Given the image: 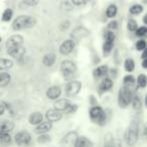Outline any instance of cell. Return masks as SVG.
Here are the masks:
<instances>
[{
    "instance_id": "cell-1",
    "label": "cell",
    "mask_w": 147,
    "mask_h": 147,
    "mask_svg": "<svg viewBox=\"0 0 147 147\" xmlns=\"http://www.w3.org/2000/svg\"><path fill=\"white\" fill-rule=\"evenodd\" d=\"M36 24V19L28 15H19L14 19L12 23L13 30H21L25 28H32Z\"/></svg>"
},
{
    "instance_id": "cell-2",
    "label": "cell",
    "mask_w": 147,
    "mask_h": 147,
    "mask_svg": "<svg viewBox=\"0 0 147 147\" xmlns=\"http://www.w3.org/2000/svg\"><path fill=\"white\" fill-rule=\"evenodd\" d=\"M132 100L133 96L130 89L125 86L120 88L118 93V105L120 108H126L130 103H132Z\"/></svg>"
},
{
    "instance_id": "cell-3",
    "label": "cell",
    "mask_w": 147,
    "mask_h": 147,
    "mask_svg": "<svg viewBox=\"0 0 147 147\" xmlns=\"http://www.w3.org/2000/svg\"><path fill=\"white\" fill-rule=\"evenodd\" d=\"M61 71L65 80H71L77 71L76 65L71 61H63L61 63Z\"/></svg>"
},
{
    "instance_id": "cell-4",
    "label": "cell",
    "mask_w": 147,
    "mask_h": 147,
    "mask_svg": "<svg viewBox=\"0 0 147 147\" xmlns=\"http://www.w3.org/2000/svg\"><path fill=\"white\" fill-rule=\"evenodd\" d=\"M138 140V125L132 122L125 133V141L128 145H134Z\"/></svg>"
},
{
    "instance_id": "cell-5",
    "label": "cell",
    "mask_w": 147,
    "mask_h": 147,
    "mask_svg": "<svg viewBox=\"0 0 147 147\" xmlns=\"http://www.w3.org/2000/svg\"><path fill=\"white\" fill-rule=\"evenodd\" d=\"M114 40H115V34L113 31H108L105 35V42L103 45V51H104V55H108L110 51H112L113 47H114Z\"/></svg>"
},
{
    "instance_id": "cell-6",
    "label": "cell",
    "mask_w": 147,
    "mask_h": 147,
    "mask_svg": "<svg viewBox=\"0 0 147 147\" xmlns=\"http://www.w3.org/2000/svg\"><path fill=\"white\" fill-rule=\"evenodd\" d=\"M82 89V83L79 81H71L67 84L65 87V93L69 96H76Z\"/></svg>"
},
{
    "instance_id": "cell-7",
    "label": "cell",
    "mask_w": 147,
    "mask_h": 147,
    "mask_svg": "<svg viewBox=\"0 0 147 147\" xmlns=\"http://www.w3.org/2000/svg\"><path fill=\"white\" fill-rule=\"evenodd\" d=\"M14 138H15V143L17 145H20V146L29 144L31 141L30 134L28 132H26V131H21V132L16 133Z\"/></svg>"
},
{
    "instance_id": "cell-8",
    "label": "cell",
    "mask_w": 147,
    "mask_h": 147,
    "mask_svg": "<svg viewBox=\"0 0 147 147\" xmlns=\"http://www.w3.org/2000/svg\"><path fill=\"white\" fill-rule=\"evenodd\" d=\"M23 43V37L19 34H14L10 36L6 41V49H11L14 47H20Z\"/></svg>"
},
{
    "instance_id": "cell-9",
    "label": "cell",
    "mask_w": 147,
    "mask_h": 147,
    "mask_svg": "<svg viewBox=\"0 0 147 147\" xmlns=\"http://www.w3.org/2000/svg\"><path fill=\"white\" fill-rule=\"evenodd\" d=\"M74 49H75V41L73 39H67L59 45V53L61 55H67L71 53Z\"/></svg>"
},
{
    "instance_id": "cell-10",
    "label": "cell",
    "mask_w": 147,
    "mask_h": 147,
    "mask_svg": "<svg viewBox=\"0 0 147 147\" xmlns=\"http://www.w3.org/2000/svg\"><path fill=\"white\" fill-rule=\"evenodd\" d=\"M45 117H47V120L51 121V122H57V121L61 120L63 115H61V111L55 108V109H51V110L47 111Z\"/></svg>"
},
{
    "instance_id": "cell-11",
    "label": "cell",
    "mask_w": 147,
    "mask_h": 147,
    "mask_svg": "<svg viewBox=\"0 0 147 147\" xmlns=\"http://www.w3.org/2000/svg\"><path fill=\"white\" fill-rule=\"evenodd\" d=\"M25 53V47L20 45V47H14V49H7V53L9 55H11L12 57L14 59H21L22 57H24Z\"/></svg>"
},
{
    "instance_id": "cell-12",
    "label": "cell",
    "mask_w": 147,
    "mask_h": 147,
    "mask_svg": "<svg viewBox=\"0 0 147 147\" xmlns=\"http://www.w3.org/2000/svg\"><path fill=\"white\" fill-rule=\"evenodd\" d=\"M61 95V89L57 86H53L47 89V97L51 100H57Z\"/></svg>"
},
{
    "instance_id": "cell-13",
    "label": "cell",
    "mask_w": 147,
    "mask_h": 147,
    "mask_svg": "<svg viewBox=\"0 0 147 147\" xmlns=\"http://www.w3.org/2000/svg\"><path fill=\"white\" fill-rule=\"evenodd\" d=\"M103 114H104V110L99 106L93 107V108L90 110V117L93 121H95V122H98L99 119L103 116Z\"/></svg>"
},
{
    "instance_id": "cell-14",
    "label": "cell",
    "mask_w": 147,
    "mask_h": 147,
    "mask_svg": "<svg viewBox=\"0 0 147 147\" xmlns=\"http://www.w3.org/2000/svg\"><path fill=\"white\" fill-rule=\"evenodd\" d=\"M71 105V104L69 100H65V99H59V100L55 101V104H53V107H55V109H57V110L61 111V112H63V111H65V112Z\"/></svg>"
},
{
    "instance_id": "cell-15",
    "label": "cell",
    "mask_w": 147,
    "mask_h": 147,
    "mask_svg": "<svg viewBox=\"0 0 147 147\" xmlns=\"http://www.w3.org/2000/svg\"><path fill=\"white\" fill-rule=\"evenodd\" d=\"M51 127H53V125H51V121L45 122V123L41 122L40 124L36 125L34 131H35V133H37V134H43V133L49 132V131L51 129Z\"/></svg>"
},
{
    "instance_id": "cell-16",
    "label": "cell",
    "mask_w": 147,
    "mask_h": 147,
    "mask_svg": "<svg viewBox=\"0 0 147 147\" xmlns=\"http://www.w3.org/2000/svg\"><path fill=\"white\" fill-rule=\"evenodd\" d=\"M14 129V123L10 120H4L1 122L0 125V132L1 133H8Z\"/></svg>"
},
{
    "instance_id": "cell-17",
    "label": "cell",
    "mask_w": 147,
    "mask_h": 147,
    "mask_svg": "<svg viewBox=\"0 0 147 147\" xmlns=\"http://www.w3.org/2000/svg\"><path fill=\"white\" fill-rule=\"evenodd\" d=\"M88 34H89V31L86 28H84V27H78V28H76L71 32V37L75 39H80L83 38L84 36H87Z\"/></svg>"
},
{
    "instance_id": "cell-18",
    "label": "cell",
    "mask_w": 147,
    "mask_h": 147,
    "mask_svg": "<svg viewBox=\"0 0 147 147\" xmlns=\"http://www.w3.org/2000/svg\"><path fill=\"white\" fill-rule=\"evenodd\" d=\"M42 119H43V117L41 113L34 112L29 116L28 122H29V124H31V125H38L42 122Z\"/></svg>"
},
{
    "instance_id": "cell-19",
    "label": "cell",
    "mask_w": 147,
    "mask_h": 147,
    "mask_svg": "<svg viewBox=\"0 0 147 147\" xmlns=\"http://www.w3.org/2000/svg\"><path fill=\"white\" fill-rule=\"evenodd\" d=\"M78 139V135H77L76 132H69L65 135V137L61 140V143H65V144H75V142Z\"/></svg>"
},
{
    "instance_id": "cell-20",
    "label": "cell",
    "mask_w": 147,
    "mask_h": 147,
    "mask_svg": "<svg viewBox=\"0 0 147 147\" xmlns=\"http://www.w3.org/2000/svg\"><path fill=\"white\" fill-rule=\"evenodd\" d=\"M107 73H108V67L107 65H100V67H98L97 69H94L93 75H94L95 79H99L104 77L105 75H107Z\"/></svg>"
},
{
    "instance_id": "cell-21",
    "label": "cell",
    "mask_w": 147,
    "mask_h": 147,
    "mask_svg": "<svg viewBox=\"0 0 147 147\" xmlns=\"http://www.w3.org/2000/svg\"><path fill=\"white\" fill-rule=\"evenodd\" d=\"M55 55L53 53H49L43 57L42 59V63L45 67H51L53 63H55Z\"/></svg>"
},
{
    "instance_id": "cell-22",
    "label": "cell",
    "mask_w": 147,
    "mask_h": 147,
    "mask_svg": "<svg viewBox=\"0 0 147 147\" xmlns=\"http://www.w3.org/2000/svg\"><path fill=\"white\" fill-rule=\"evenodd\" d=\"M74 145L76 147H89L93 146V143L86 137H78V139H77Z\"/></svg>"
},
{
    "instance_id": "cell-23",
    "label": "cell",
    "mask_w": 147,
    "mask_h": 147,
    "mask_svg": "<svg viewBox=\"0 0 147 147\" xmlns=\"http://www.w3.org/2000/svg\"><path fill=\"white\" fill-rule=\"evenodd\" d=\"M10 82H11V76L9 74L4 73V71H2V73L0 74V86L2 87V88L7 86Z\"/></svg>"
},
{
    "instance_id": "cell-24",
    "label": "cell",
    "mask_w": 147,
    "mask_h": 147,
    "mask_svg": "<svg viewBox=\"0 0 147 147\" xmlns=\"http://www.w3.org/2000/svg\"><path fill=\"white\" fill-rule=\"evenodd\" d=\"M113 87V81L109 78H106L100 85V91L102 92H106V91H109L111 88Z\"/></svg>"
},
{
    "instance_id": "cell-25",
    "label": "cell",
    "mask_w": 147,
    "mask_h": 147,
    "mask_svg": "<svg viewBox=\"0 0 147 147\" xmlns=\"http://www.w3.org/2000/svg\"><path fill=\"white\" fill-rule=\"evenodd\" d=\"M12 65H13V63L10 59H4V57H2V59H0V69H1V71L10 69V67H12Z\"/></svg>"
},
{
    "instance_id": "cell-26",
    "label": "cell",
    "mask_w": 147,
    "mask_h": 147,
    "mask_svg": "<svg viewBox=\"0 0 147 147\" xmlns=\"http://www.w3.org/2000/svg\"><path fill=\"white\" fill-rule=\"evenodd\" d=\"M117 10H118V9H117V6L115 4L109 5L108 8H107V10H106V15L108 17H110V18H113V17L116 16Z\"/></svg>"
},
{
    "instance_id": "cell-27",
    "label": "cell",
    "mask_w": 147,
    "mask_h": 147,
    "mask_svg": "<svg viewBox=\"0 0 147 147\" xmlns=\"http://www.w3.org/2000/svg\"><path fill=\"white\" fill-rule=\"evenodd\" d=\"M0 143L2 145H8L11 143V136L8 133H1L0 135Z\"/></svg>"
},
{
    "instance_id": "cell-28",
    "label": "cell",
    "mask_w": 147,
    "mask_h": 147,
    "mask_svg": "<svg viewBox=\"0 0 147 147\" xmlns=\"http://www.w3.org/2000/svg\"><path fill=\"white\" fill-rule=\"evenodd\" d=\"M124 67H125V69H126L128 73H131V71H134L135 69V63H134V61L132 59H127L124 63Z\"/></svg>"
},
{
    "instance_id": "cell-29",
    "label": "cell",
    "mask_w": 147,
    "mask_h": 147,
    "mask_svg": "<svg viewBox=\"0 0 147 147\" xmlns=\"http://www.w3.org/2000/svg\"><path fill=\"white\" fill-rule=\"evenodd\" d=\"M137 84H138V87L140 88H145L147 86V77L143 74L139 75L138 79H137Z\"/></svg>"
},
{
    "instance_id": "cell-30",
    "label": "cell",
    "mask_w": 147,
    "mask_h": 147,
    "mask_svg": "<svg viewBox=\"0 0 147 147\" xmlns=\"http://www.w3.org/2000/svg\"><path fill=\"white\" fill-rule=\"evenodd\" d=\"M143 11V7L140 4H135L130 7V13L133 15H138Z\"/></svg>"
},
{
    "instance_id": "cell-31",
    "label": "cell",
    "mask_w": 147,
    "mask_h": 147,
    "mask_svg": "<svg viewBox=\"0 0 147 147\" xmlns=\"http://www.w3.org/2000/svg\"><path fill=\"white\" fill-rule=\"evenodd\" d=\"M12 15H13V12L10 8L5 9L4 12H3V14H2V21H4V22H8V21L12 18Z\"/></svg>"
},
{
    "instance_id": "cell-32",
    "label": "cell",
    "mask_w": 147,
    "mask_h": 147,
    "mask_svg": "<svg viewBox=\"0 0 147 147\" xmlns=\"http://www.w3.org/2000/svg\"><path fill=\"white\" fill-rule=\"evenodd\" d=\"M138 24L137 22L134 20V19H129L128 20V23H127V27L130 31H136L137 28H138Z\"/></svg>"
},
{
    "instance_id": "cell-33",
    "label": "cell",
    "mask_w": 147,
    "mask_h": 147,
    "mask_svg": "<svg viewBox=\"0 0 147 147\" xmlns=\"http://www.w3.org/2000/svg\"><path fill=\"white\" fill-rule=\"evenodd\" d=\"M146 47H147V42L144 39H140V40H138L136 42V49H138V51H143V49H145Z\"/></svg>"
},
{
    "instance_id": "cell-34",
    "label": "cell",
    "mask_w": 147,
    "mask_h": 147,
    "mask_svg": "<svg viewBox=\"0 0 147 147\" xmlns=\"http://www.w3.org/2000/svg\"><path fill=\"white\" fill-rule=\"evenodd\" d=\"M132 104H133V107H134L135 110H139V109L141 108V102H140V99H139L138 96L133 97Z\"/></svg>"
},
{
    "instance_id": "cell-35",
    "label": "cell",
    "mask_w": 147,
    "mask_h": 147,
    "mask_svg": "<svg viewBox=\"0 0 147 147\" xmlns=\"http://www.w3.org/2000/svg\"><path fill=\"white\" fill-rule=\"evenodd\" d=\"M51 140V137L47 136L45 133H43V134H40V136L37 137V142L39 143H45V142H49V141Z\"/></svg>"
},
{
    "instance_id": "cell-36",
    "label": "cell",
    "mask_w": 147,
    "mask_h": 147,
    "mask_svg": "<svg viewBox=\"0 0 147 147\" xmlns=\"http://www.w3.org/2000/svg\"><path fill=\"white\" fill-rule=\"evenodd\" d=\"M145 34H147V27L146 26H141L138 27L136 30V35L137 36H144Z\"/></svg>"
},
{
    "instance_id": "cell-37",
    "label": "cell",
    "mask_w": 147,
    "mask_h": 147,
    "mask_svg": "<svg viewBox=\"0 0 147 147\" xmlns=\"http://www.w3.org/2000/svg\"><path fill=\"white\" fill-rule=\"evenodd\" d=\"M123 82H124L125 85H132L133 83H135V78L132 75H128V76H126L124 78Z\"/></svg>"
},
{
    "instance_id": "cell-38",
    "label": "cell",
    "mask_w": 147,
    "mask_h": 147,
    "mask_svg": "<svg viewBox=\"0 0 147 147\" xmlns=\"http://www.w3.org/2000/svg\"><path fill=\"white\" fill-rule=\"evenodd\" d=\"M88 2V0H71V3L76 6H81V5H84Z\"/></svg>"
},
{
    "instance_id": "cell-39",
    "label": "cell",
    "mask_w": 147,
    "mask_h": 147,
    "mask_svg": "<svg viewBox=\"0 0 147 147\" xmlns=\"http://www.w3.org/2000/svg\"><path fill=\"white\" fill-rule=\"evenodd\" d=\"M39 0H23V2L28 6H35L38 3Z\"/></svg>"
},
{
    "instance_id": "cell-40",
    "label": "cell",
    "mask_w": 147,
    "mask_h": 147,
    "mask_svg": "<svg viewBox=\"0 0 147 147\" xmlns=\"http://www.w3.org/2000/svg\"><path fill=\"white\" fill-rule=\"evenodd\" d=\"M117 25H118L117 21L116 20H113V21H111V22L108 24V27H109V29H116L117 28Z\"/></svg>"
},
{
    "instance_id": "cell-41",
    "label": "cell",
    "mask_w": 147,
    "mask_h": 147,
    "mask_svg": "<svg viewBox=\"0 0 147 147\" xmlns=\"http://www.w3.org/2000/svg\"><path fill=\"white\" fill-rule=\"evenodd\" d=\"M5 102H1L0 104V115H3L4 114V111H5Z\"/></svg>"
},
{
    "instance_id": "cell-42",
    "label": "cell",
    "mask_w": 147,
    "mask_h": 147,
    "mask_svg": "<svg viewBox=\"0 0 147 147\" xmlns=\"http://www.w3.org/2000/svg\"><path fill=\"white\" fill-rule=\"evenodd\" d=\"M142 67H143V69H147V57L143 59V61H142Z\"/></svg>"
},
{
    "instance_id": "cell-43",
    "label": "cell",
    "mask_w": 147,
    "mask_h": 147,
    "mask_svg": "<svg viewBox=\"0 0 147 147\" xmlns=\"http://www.w3.org/2000/svg\"><path fill=\"white\" fill-rule=\"evenodd\" d=\"M141 57H142V59L147 57V47L145 49H143V53H142V55H141Z\"/></svg>"
},
{
    "instance_id": "cell-44",
    "label": "cell",
    "mask_w": 147,
    "mask_h": 147,
    "mask_svg": "<svg viewBox=\"0 0 147 147\" xmlns=\"http://www.w3.org/2000/svg\"><path fill=\"white\" fill-rule=\"evenodd\" d=\"M143 22H144L145 24H147V14H145L144 16H143Z\"/></svg>"
},
{
    "instance_id": "cell-45",
    "label": "cell",
    "mask_w": 147,
    "mask_h": 147,
    "mask_svg": "<svg viewBox=\"0 0 147 147\" xmlns=\"http://www.w3.org/2000/svg\"><path fill=\"white\" fill-rule=\"evenodd\" d=\"M145 105L147 106V95H146V97H145Z\"/></svg>"
},
{
    "instance_id": "cell-46",
    "label": "cell",
    "mask_w": 147,
    "mask_h": 147,
    "mask_svg": "<svg viewBox=\"0 0 147 147\" xmlns=\"http://www.w3.org/2000/svg\"><path fill=\"white\" fill-rule=\"evenodd\" d=\"M143 2H144V3H147V0H143Z\"/></svg>"
}]
</instances>
